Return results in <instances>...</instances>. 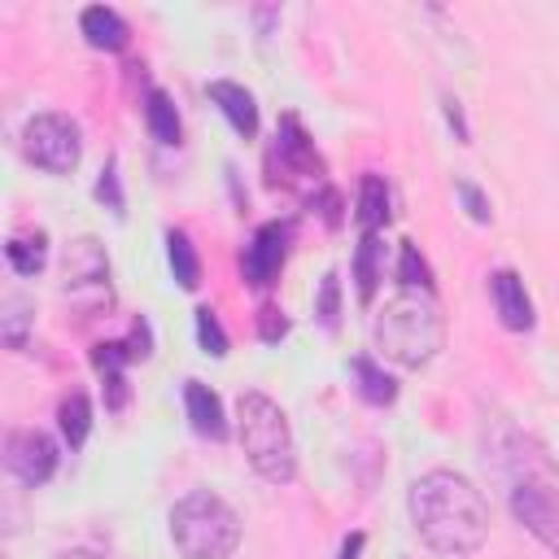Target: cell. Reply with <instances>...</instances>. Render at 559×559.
<instances>
[{"mask_svg": "<svg viewBox=\"0 0 559 559\" xmlns=\"http://www.w3.org/2000/svg\"><path fill=\"white\" fill-rule=\"evenodd\" d=\"M397 280H402V288L432 293V271H428L424 253H419L411 240H402V253H397Z\"/></svg>", "mask_w": 559, "mask_h": 559, "instance_id": "7402d4cb", "label": "cell"}, {"mask_svg": "<svg viewBox=\"0 0 559 559\" xmlns=\"http://www.w3.org/2000/svg\"><path fill=\"white\" fill-rule=\"evenodd\" d=\"M459 197H463V205H467V214H472L476 223H489V201L480 197V188H476V183L459 179Z\"/></svg>", "mask_w": 559, "mask_h": 559, "instance_id": "83f0119b", "label": "cell"}, {"mask_svg": "<svg viewBox=\"0 0 559 559\" xmlns=\"http://www.w3.org/2000/svg\"><path fill=\"white\" fill-rule=\"evenodd\" d=\"M358 555H362V533H349L341 542V559H358Z\"/></svg>", "mask_w": 559, "mask_h": 559, "instance_id": "4dcf8cb0", "label": "cell"}, {"mask_svg": "<svg viewBox=\"0 0 559 559\" xmlns=\"http://www.w3.org/2000/svg\"><path fill=\"white\" fill-rule=\"evenodd\" d=\"M22 153H26L39 170H48V175H70V170L79 166V157H83L79 122H74L70 114H57V109L35 114V118L26 122V131H22Z\"/></svg>", "mask_w": 559, "mask_h": 559, "instance_id": "8992f818", "label": "cell"}, {"mask_svg": "<svg viewBox=\"0 0 559 559\" xmlns=\"http://www.w3.org/2000/svg\"><path fill=\"white\" fill-rule=\"evenodd\" d=\"M57 459H61L57 441L39 428H13L4 437V467H9L13 480H22L31 489H39L57 472Z\"/></svg>", "mask_w": 559, "mask_h": 559, "instance_id": "52a82bcc", "label": "cell"}, {"mask_svg": "<svg viewBox=\"0 0 559 559\" xmlns=\"http://www.w3.org/2000/svg\"><path fill=\"white\" fill-rule=\"evenodd\" d=\"M122 345H127L131 358H148V354H153V332H148V323L135 319V323H131V336H127Z\"/></svg>", "mask_w": 559, "mask_h": 559, "instance_id": "f1b7e54d", "label": "cell"}, {"mask_svg": "<svg viewBox=\"0 0 559 559\" xmlns=\"http://www.w3.org/2000/svg\"><path fill=\"white\" fill-rule=\"evenodd\" d=\"M183 411H188V424L197 437H210V441H223L227 437V415H223V402L210 384L201 380H188L183 384Z\"/></svg>", "mask_w": 559, "mask_h": 559, "instance_id": "8fae6325", "label": "cell"}, {"mask_svg": "<svg viewBox=\"0 0 559 559\" xmlns=\"http://www.w3.org/2000/svg\"><path fill=\"white\" fill-rule=\"evenodd\" d=\"M354 280H358V301H371L376 297V284H380V236L376 231H362V240H358Z\"/></svg>", "mask_w": 559, "mask_h": 559, "instance_id": "ffe728a7", "label": "cell"}, {"mask_svg": "<svg viewBox=\"0 0 559 559\" xmlns=\"http://www.w3.org/2000/svg\"><path fill=\"white\" fill-rule=\"evenodd\" d=\"M358 223L362 231H380L389 223V183L380 175H362L358 183Z\"/></svg>", "mask_w": 559, "mask_h": 559, "instance_id": "e0dca14e", "label": "cell"}, {"mask_svg": "<svg viewBox=\"0 0 559 559\" xmlns=\"http://www.w3.org/2000/svg\"><path fill=\"white\" fill-rule=\"evenodd\" d=\"M210 100L223 109V118L231 122L236 135H245V140L258 135V100H253L249 87H240V83H231V79H214V83H210Z\"/></svg>", "mask_w": 559, "mask_h": 559, "instance_id": "7c38bea8", "label": "cell"}, {"mask_svg": "<svg viewBox=\"0 0 559 559\" xmlns=\"http://www.w3.org/2000/svg\"><path fill=\"white\" fill-rule=\"evenodd\" d=\"M288 240H293V223H262L253 231V240L245 245V258H240L245 284H253V288L275 284V275L288 258Z\"/></svg>", "mask_w": 559, "mask_h": 559, "instance_id": "ba28073f", "label": "cell"}, {"mask_svg": "<svg viewBox=\"0 0 559 559\" xmlns=\"http://www.w3.org/2000/svg\"><path fill=\"white\" fill-rule=\"evenodd\" d=\"M57 419H61V437H66V445L79 450V445L87 441V432H92V402H87V393H70V397L61 402Z\"/></svg>", "mask_w": 559, "mask_h": 559, "instance_id": "44dd1931", "label": "cell"}, {"mask_svg": "<svg viewBox=\"0 0 559 559\" xmlns=\"http://www.w3.org/2000/svg\"><path fill=\"white\" fill-rule=\"evenodd\" d=\"M4 258H9V266H13L17 275H39L44 262H48V236H44L39 227H35V231H17V236H9Z\"/></svg>", "mask_w": 559, "mask_h": 559, "instance_id": "9a60e30c", "label": "cell"}, {"mask_svg": "<svg viewBox=\"0 0 559 559\" xmlns=\"http://www.w3.org/2000/svg\"><path fill=\"white\" fill-rule=\"evenodd\" d=\"M288 332V319H284V310H275V306H262L258 310V336L262 341H280Z\"/></svg>", "mask_w": 559, "mask_h": 559, "instance_id": "4316f807", "label": "cell"}, {"mask_svg": "<svg viewBox=\"0 0 559 559\" xmlns=\"http://www.w3.org/2000/svg\"><path fill=\"white\" fill-rule=\"evenodd\" d=\"M275 157H280V170L288 179H319V170H323V162L314 153V140L306 135L297 114L280 118V127H275Z\"/></svg>", "mask_w": 559, "mask_h": 559, "instance_id": "30bf717a", "label": "cell"}, {"mask_svg": "<svg viewBox=\"0 0 559 559\" xmlns=\"http://www.w3.org/2000/svg\"><path fill=\"white\" fill-rule=\"evenodd\" d=\"M489 288H493V306H498L502 328L528 332V328H533V301H528V293H524V280H520L515 271H493Z\"/></svg>", "mask_w": 559, "mask_h": 559, "instance_id": "4fadbf2b", "label": "cell"}, {"mask_svg": "<svg viewBox=\"0 0 559 559\" xmlns=\"http://www.w3.org/2000/svg\"><path fill=\"white\" fill-rule=\"evenodd\" d=\"M445 118H450V127H459V140H467V127H463V109H459V100H454V96H445Z\"/></svg>", "mask_w": 559, "mask_h": 559, "instance_id": "f546056e", "label": "cell"}, {"mask_svg": "<svg viewBox=\"0 0 559 559\" xmlns=\"http://www.w3.org/2000/svg\"><path fill=\"white\" fill-rule=\"evenodd\" d=\"M170 542L183 559H231L240 546V515L210 489H192L170 507Z\"/></svg>", "mask_w": 559, "mask_h": 559, "instance_id": "5b68a950", "label": "cell"}, {"mask_svg": "<svg viewBox=\"0 0 559 559\" xmlns=\"http://www.w3.org/2000/svg\"><path fill=\"white\" fill-rule=\"evenodd\" d=\"M96 201H100V205H109L114 214H122V205H127V201H122V183H118V162H114V157L100 166V179H96Z\"/></svg>", "mask_w": 559, "mask_h": 559, "instance_id": "484cf974", "label": "cell"}, {"mask_svg": "<svg viewBox=\"0 0 559 559\" xmlns=\"http://www.w3.org/2000/svg\"><path fill=\"white\" fill-rule=\"evenodd\" d=\"M61 280H66L70 297H79L83 288H96L100 297H109V258H105V249L92 236L70 240L66 262H61Z\"/></svg>", "mask_w": 559, "mask_h": 559, "instance_id": "9c48e42d", "label": "cell"}, {"mask_svg": "<svg viewBox=\"0 0 559 559\" xmlns=\"http://www.w3.org/2000/svg\"><path fill=\"white\" fill-rule=\"evenodd\" d=\"M314 314H319V323H323L328 332H336V314H341V280H336V271H328V275H323V284H319V301H314Z\"/></svg>", "mask_w": 559, "mask_h": 559, "instance_id": "d4e9b609", "label": "cell"}, {"mask_svg": "<svg viewBox=\"0 0 559 559\" xmlns=\"http://www.w3.org/2000/svg\"><path fill=\"white\" fill-rule=\"evenodd\" d=\"M236 437H240V450H245L249 467L262 480L288 485L297 476V441H293L288 415L275 397H266L258 389H245L236 397Z\"/></svg>", "mask_w": 559, "mask_h": 559, "instance_id": "277c9868", "label": "cell"}, {"mask_svg": "<svg viewBox=\"0 0 559 559\" xmlns=\"http://www.w3.org/2000/svg\"><path fill=\"white\" fill-rule=\"evenodd\" d=\"M507 476H511V511H515V520L546 550L559 555V467L550 463V454L537 441L511 437Z\"/></svg>", "mask_w": 559, "mask_h": 559, "instance_id": "3957f363", "label": "cell"}, {"mask_svg": "<svg viewBox=\"0 0 559 559\" xmlns=\"http://www.w3.org/2000/svg\"><path fill=\"white\" fill-rule=\"evenodd\" d=\"M197 341H201V349L214 354V358L227 354V332H223V323H218V314H214L210 306L197 310Z\"/></svg>", "mask_w": 559, "mask_h": 559, "instance_id": "cb8c5ba5", "label": "cell"}, {"mask_svg": "<svg viewBox=\"0 0 559 559\" xmlns=\"http://www.w3.org/2000/svg\"><path fill=\"white\" fill-rule=\"evenodd\" d=\"M57 559H105L100 550H87V546H74V550H61Z\"/></svg>", "mask_w": 559, "mask_h": 559, "instance_id": "1f68e13d", "label": "cell"}, {"mask_svg": "<svg viewBox=\"0 0 559 559\" xmlns=\"http://www.w3.org/2000/svg\"><path fill=\"white\" fill-rule=\"evenodd\" d=\"M4 345L9 349H22L26 345V323H31V306L22 297H4Z\"/></svg>", "mask_w": 559, "mask_h": 559, "instance_id": "603a6c76", "label": "cell"}, {"mask_svg": "<svg viewBox=\"0 0 559 559\" xmlns=\"http://www.w3.org/2000/svg\"><path fill=\"white\" fill-rule=\"evenodd\" d=\"M144 122H148V135L157 144H179V109L162 87H153L144 96Z\"/></svg>", "mask_w": 559, "mask_h": 559, "instance_id": "2e32d148", "label": "cell"}, {"mask_svg": "<svg viewBox=\"0 0 559 559\" xmlns=\"http://www.w3.org/2000/svg\"><path fill=\"white\" fill-rule=\"evenodd\" d=\"M371 336H376V354L393 367H406V371H419L428 367L441 345H445V319L432 301V293H415V288H397L376 323H371Z\"/></svg>", "mask_w": 559, "mask_h": 559, "instance_id": "7a4b0ae2", "label": "cell"}, {"mask_svg": "<svg viewBox=\"0 0 559 559\" xmlns=\"http://www.w3.org/2000/svg\"><path fill=\"white\" fill-rule=\"evenodd\" d=\"M79 26H83V35H87L92 48H105V52L127 48V22L109 4H87L83 17H79Z\"/></svg>", "mask_w": 559, "mask_h": 559, "instance_id": "5bb4252c", "label": "cell"}, {"mask_svg": "<svg viewBox=\"0 0 559 559\" xmlns=\"http://www.w3.org/2000/svg\"><path fill=\"white\" fill-rule=\"evenodd\" d=\"M411 520L424 546L437 555H472L489 537V502L485 493L450 467H432L411 485Z\"/></svg>", "mask_w": 559, "mask_h": 559, "instance_id": "6da1fadb", "label": "cell"}, {"mask_svg": "<svg viewBox=\"0 0 559 559\" xmlns=\"http://www.w3.org/2000/svg\"><path fill=\"white\" fill-rule=\"evenodd\" d=\"M166 253H170V271H175V284L179 288H197L201 284V258L188 240V231H166Z\"/></svg>", "mask_w": 559, "mask_h": 559, "instance_id": "d6986e66", "label": "cell"}, {"mask_svg": "<svg viewBox=\"0 0 559 559\" xmlns=\"http://www.w3.org/2000/svg\"><path fill=\"white\" fill-rule=\"evenodd\" d=\"M354 380H358V397L371 402V406H389V402L397 397L393 376H389L376 358H354Z\"/></svg>", "mask_w": 559, "mask_h": 559, "instance_id": "ac0fdd59", "label": "cell"}]
</instances>
